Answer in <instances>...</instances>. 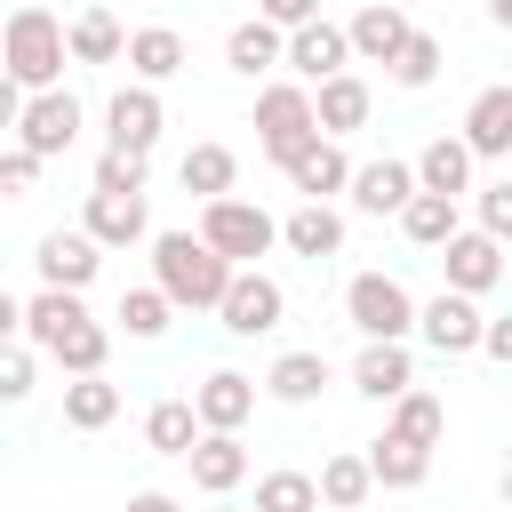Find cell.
Segmentation results:
<instances>
[{
  "mask_svg": "<svg viewBox=\"0 0 512 512\" xmlns=\"http://www.w3.org/2000/svg\"><path fill=\"white\" fill-rule=\"evenodd\" d=\"M0 72H8L24 96L64 88V16H48L40 0L8 8V16H0Z\"/></svg>",
  "mask_w": 512,
  "mask_h": 512,
  "instance_id": "obj_1",
  "label": "cell"
},
{
  "mask_svg": "<svg viewBox=\"0 0 512 512\" xmlns=\"http://www.w3.org/2000/svg\"><path fill=\"white\" fill-rule=\"evenodd\" d=\"M232 264L216 248H200V232H152V288L176 304V312H216Z\"/></svg>",
  "mask_w": 512,
  "mask_h": 512,
  "instance_id": "obj_2",
  "label": "cell"
},
{
  "mask_svg": "<svg viewBox=\"0 0 512 512\" xmlns=\"http://www.w3.org/2000/svg\"><path fill=\"white\" fill-rule=\"evenodd\" d=\"M192 232H200V248H216L232 272L280 248V216H264V208H256V200H240V192H224V200H200V224H192Z\"/></svg>",
  "mask_w": 512,
  "mask_h": 512,
  "instance_id": "obj_3",
  "label": "cell"
},
{
  "mask_svg": "<svg viewBox=\"0 0 512 512\" xmlns=\"http://www.w3.org/2000/svg\"><path fill=\"white\" fill-rule=\"evenodd\" d=\"M344 320L360 328V344H408L416 336V296L392 272H352L344 280Z\"/></svg>",
  "mask_w": 512,
  "mask_h": 512,
  "instance_id": "obj_4",
  "label": "cell"
},
{
  "mask_svg": "<svg viewBox=\"0 0 512 512\" xmlns=\"http://www.w3.org/2000/svg\"><path fill=\"white\" fill-rule=\"evenodd\" d=\"M248 128H256L264 160L280 168L296 144H312V136H320V128H312V88H296V80H264V88H256V120H248Z\"/></svg>",
  "mask_w": 512,
  "mask_h": 512,
  "instance_id": "obj_5",
  "label": "cell"
},
{
  "mask_svg": "<svg viewBox=\"0 0 512 512\" xmlns=\"http://www.w3.org/2000/svg\"><path fill=\"white\" fill-rule=\"evenodd\" d=\"M80 120H88V112H80V96H72V88H40V96H24V112H16V128H8V136L48 168V160H64V152L80 144Z\"/></svg>",
  "mask_w": 512,
  "mask_h": 512,
  "instance_id": "obj_6",
  "label": "cell"
},
{
  "mask_svg": "<svg viewBox=\"0 0 512 512\" xmlns=\"http://www.w3.org/2000/svg\"><path fill=\"white\" fill-rule=\"evenodd\" d=\"M216 320H224V336H272V328L288 320V288H280L272 272L240 264V272L224 280V296H216Z\"/></svg>",
  "mask_w": 512,
  "mask_h": 512,
  "instance_id": "obj_7",
  "label": "cell"
},
{
  "mask_svg": "<svg viewBox=\"0 0 512 512\" xmlns=\"http://www.w3.org/2000/svg\"><path fill=\"white\" fill-rule=\"evenodd\" d=\"M160 128H168V104H160V88H112L104 96V152H136V160H152V144H160Z\"/></svg>",
  "mask_w": 512,
  "mask_h": 512,
  "instance_id": "obj_8",
  "label": "cell"
},
{
  "mask_svg": "<svg viewBox=\"0 0 512 512\" xmlns=\"http://www.w3.org/2000/svg\"><path fill=\"white\" fill-rule=\"evenodd\" d=\"M280 64L296 72V88H320V80H336V72H352V48H344V24H328V16H312V24H296V32H280Z\"/></svg>",
  "mask_w": 512,
  "mask_h": 512,
  "instance_id": "obj_9",
  "label": "cell"
},
{
  "mask_svg": "<svg viewBox=\"0 0 512 512\" xmlns=\"http://www.w3.org/2000/svg\"><path fill=\"white\" fill-rule=\"evenodd\" d=\"M32 264H40V288H64V296H88V280L104 272V248L72 224H56V232H40V248H32Z\"/></svg>",
  "mask_w": 512,
  "mask_h": 512,
  "instance_id": "obj_10",
  "label": "cell"
},
{
  "mask_svg": "<svg viewBox=\"0 0 512 512\" xmlns=\"http://www.w3.org/2000/svg\"><path fill=\"white\" fill-rule=\"evenodd\" d=\"M432 256H440V272H448V296H472V304H480V296L504 280V240H488V232H448Z\"/></svg>",
  "mask_w": 512,
  "mask_h": 512,
  "instance_id": "obj_11",
  "label": "cell"
},
{
  "mask_svg": "<svg viewBox=\"0 0 512 512\" xmlns=\"http://www.w3.org/2000/svg\"><path fill=\"white\" fill-rule=\"evenodd\" d=\"M192 416H200V432H240V424L256 416V376L208 368V376L192 384Z\"/></svg>",
  "mask_w": 512,
  "mask_h": 512,
  "instance_id": "obj_12",
  "label": "cell"
},
{
  "mask_svg": "<svg viewBox=\"0 0 512 512\" xmlns=\"http://www.w3.org/2000/svg\"><path fill=\"white\" fill-rule=\"evenodd\" d=\"M368 112H376V88H368L360 72H336V80L312 88V128H320L328 144H344L352 128H368Z\"/></svg>",
  "mask_w": 512,
  "mask_h": 512,
  "instance_id": "obj_13",
  "label": "cell"
},
{
  "mask_svg": "<svg viewBox=\"0 0 512 512\" xmlns=\"http://www.w3.org/2000/svg\"><path fill=\"white\" fill-rule=\"evenodd\" d=\"M80 232L96 248H136V240H152V208H144V192H88Z\"/></svg>",
  "mask_w": 512,
  "mask_h": 512,
  "instance_id": "obj_14",
  "label": "cell"
},
{
  "mask_svg": "<svg viewBox=\"0 0 512 512\" xmlns=\"http://www.w3.org/2000/svg\"><path fill=\"white\" fill-rule=\"evenodd\" d=\"M480 320H488V312H480L472 296H448V288H440L432 304H416V336H424V344H432L440 360L472 352V344H480Z\"/></svg>",
  "mask_w": 512,
  "mask_h": 512,
  "instance_id": "obj_15",
  "label": "cell"
},
{
  "mask_svg": "<svg viewBox=\"0 0 512 512\" xmlns=\"http://www.w3.org/2000/svg\"><path fill=\"white\" fill-rule=\"evenodd\" d=\"M408 32H416V24H408L400 0H368V8L344 24V48H352V64H392V48H400Z\"/></svg>",
  "mask_w": 512,
  "mask_h": 512,
  "instance_id": "obj_16",
  "label": "cell"
},
{
  "mask_svg": "<svg viewBox=\"0 0 512 512\" xmlns=\"http://www.w3.org/2000/svg\"><path fill=\"white\" fill-rule=\"evenodd\" d=\"M184 464H192V488H200V496H232V488L248 480V448H240V432H200V440L184 448Z\"/></svg>",
  "mask_w": 512,
  "mask_h": 512,
  "instance_id": "obj_17",
  "label": "cell"
},
{
  "mask_svg": "<svg viewBox=\"0 0 512 512\" xmlns=\"http://www.w3.org/2000/svg\"><path fill=\"white\" fill-rule=\"evenodd\" d=\"M456 144L472 160H504L512 152V88H480L472 112H464V128H456Z\"/></svg>",
  "mask_w": 512,
  "mask_h": 512,
  "instance_id": "obj_18",
  "label": "cell"
},
{
  "mask_svg": "<svg viewBox=\"0 0 512 512\" xmlns=\"http://www.w3.org/2000/svg\"><path fill=\"white\" fill-rule=\"evenodd\" d=\"M280 176H288L304 200H336V192H344V176H352V160H344V144L312 136V144H296V152L280 160Z\"/></svg>",
  "mask_w": 512,
  "mask_h": 512,
  "instance_id": "obj_19",
  "label": "cell"
},
{
  "mask_svg": "<svg viewBox=\"0 0 512 512\" xmlns=\"http://www.w3.org/2000/svg\"><path fill=\"white\" fill-rule=\"evenodd\" d=\"M344 192H352L360 216H400L408 192H416V176H408V160H360V168L344 176Z\"/></svg>",
  "mask_w": 512,
  "mask_h": 512,
  "instance_id": "obj_20",
  "label": "cell"
},
{
  "mask_svg": "<svg viewBox=\"0 0 512 512\" xmlns=\"http://www.w3.org/2000/svg\"><path fill=\"white\" fill-rule=\"evenodd\" d=\"M408 384H416V360H408V344H360V360H352V392H360V400L392 408Z\"/></svg>",
  "mask_w": 512,
  "mask_h": 512,
  "instance_id": "obj_21",
  "label": "cell"
},
{
  "mask_svg": "<svg viewBox=\"0 0 512 512\" xmlns=\"http://www.w3.org/2000/svg\"><path fill=\"white\" fill-rule=\"evenodd\" d=\"M120 64L136 72V88H160V80H176V72H184V32L144 24V32H128V40H120Z\"/></svg>",
  "mask_w": 512,
  "mask_h": 512,
  "instance_id": "obj_22",
  "label": "cell"
},
{
  "mask_svg": "<svg viewBox=\"0 0 512 512\" xmlns=\"http://www.w3.org/2000/svg\"><path fill=\"white\" fill-rule=\"evenodd\" d=\"M280 248L288 256H344V216L328 200H296V216H280Z\"/></svg>",
  "mask_w": 512,
  "mask_h": 512,
  "instance_id": "obj_23",
  "label": "cell"
},
{
  "mask_svg": "<svg viewBox=\"0 0 512 512\" xmlns=\"http://www.w3.org/2000/svg\"><path fill=\"white\" fill-rule=\"evenodd\" d=\"M408 176H416V192H440V200H464L472 192V152L456 144V136H432L416 160H408Z\"/></svg>",
  "mask_w": 512,
  "mask_h": 512,
  "instance_id": "obj_24",
  "label": "cell"
},
{
  "mask_svg": "<svg viewBox=\"0 0 512 512\" xmlns=\"http://www.w3.org/2000/svg\"><path fill=\"white\" fill-rule=\"evenodd\" d=\"M80 320H96V312H88V296H64V288H40V296H24V328H16V336H24L32 352H48V344H56L64 328H80Z\"/></svg>",
  "mask_w": 512,
  "mask_h": 512,
  "instance_id": "obj_25",
  "label": "cell"
},
{
  "mask_svg": "<svg viewBox=\"0 0 512 512\" xmlns=\"http://www.w3.org/2000/svg\"><path fill=\"white\" fill-rule=\"evenodd\" d=\"M264 392H272L280 408H312V400L328 392V352H280V360L264 368Z\"/></svg>",
  "mask_w": 512,
  "mask_h": 512,
  "instance_id": "obj_26",
  "label": "cell"
},
{
  "mask_svg": "<svg viewBox=\"0 0 512 512\" xmlns=\"http://www.w3.org/2000/svg\"><path fill=\"white\" fill-rule=\"evenodd\" d=\"M120 16L112 8H80L72 24H64V64H120Z\"/></svg>",
  "mask_w": 512,
  "mask_h": 512,
  "instance_id": "obj_27",
  "label": "cell"
},
{
  "mask_svg": "<svg viewBox=\"0 0 512 512\" xmlns=\"http://www.w3.org/2000/svg\"><path fill=\"white\" fill-rule=\"evenodd\" d=\"M368 480L376 488H424V472H432V448H416V440H400V432H384V440H368Z\"/></svg>",
  "mask_w": 512,
  "mask_h": 512,
  "instance_id": "obj_28",
  "label": "cell"
},
{
  "mask_svg": "<svg viewBox=\"0 0 512 512\" xmlns=\"http://www.w3.org/2000/svg\"><path fill=\"white\" fill-rule=\"evenodd\" d=\"M176 176H184V192H200V200H224V192L240 184V152H232V144H192V152L176 160Z\"/></svg>",
  "mask_w": 512,
  "mask_h": 512,
  "instance_id": "obj_29",
  "label": "cell"
},
{
  "mask_svg": "<svg viewBox=\"0 0 512 512\" xmlns=\"http://www.w3.org/2000/svg\"><path fill=\"white\" fill-rule=\"evenodd\" d=\"M224 64H232L240 80L280 72V32H272V24H256V16H248V24H232V32H224Z\"/></svg>",
  "mask_w": 512,
  "mask_h": 512,
  "instance_id": "obj_30",
  "label": "cell"
},
{
  "mask_svg": "<svg viewBox=\"0 0 512 512\" xmlns=\"http://www.w3.org/2000/svg\"><path fill=\"white\" fill-rule=\"evenodd\" d=\"M120 416V384H104V376H64V424L72 432H104Z\"/></svg>",
  "mask_w": 512,
  "mask_h": 512,
  "instance_id": "obj_31",
  "label": "cell"
},
{
  "mask_svg": "<svg viewBox=\"0 0 512 512\" xmlns=\"http://www.w3.org/2000/svg\"><path fill=\"white\" fill-rule=\"evenodd\" d=\"M312 496H320L328 512H360V504L376 496V480H368V464H360V456L344 448V456H328V464H320V480H312Z\"/></svg>",
  "mask_w": 512,
  "mask_h": 512,
  "instance_id": "obj_32",
  "label": "cell"
},
{
  "mask_svg": "<svg viewBox=\"0 0 512 512\" xmlns=\"http://www.w3.org/2000/svg\"><path fill=\"white\" fill-rule=\"evenodd\" d=\"M104 352H112V328H104V320H80V328H64V336L48 344V360H56L64 376H104Z\"/></svg>",
  "mask_w": 512,
  "mask_h": 512,
  "instance_id": "obj_33",
  "label": "cell"
},
{
  "mask_svg": "<svg viewBox=\"0 0 512 512\" xmlns=\"http://www.w3.org/2000/svg\"><path fill=\"white\" fill-rule=\"evenodd\" d=\"M192 440H200L192 400H152V408H144V448H152V456H184Z\"/></svg>",
  "mask_w": 512,
  "mask_h": 512,
  "instance_id": "obj_34",
  "label": "cell"
},
{
  "mask_svg": "<svg viewBox=\"0 0 512 512\" xmlns=\"http://www.w3.org/2000/svg\"><path fill=\"white\" fill-rule=\"evenodd\" d=\"M384 432H400V440H416V448H440V432H448V408L424 392V384H408L400 400H392V424Z\"/></svg>",
  "mask_w": 512,
  "mask_h": 512,
  "instance_id": "obj_35",
  "label": "cell"
},
{
  "mask_svg": "<svg viewBox=\"0 0 512 512\" xmlns=\"http://www.w3.org/2000/svg\"><path fill=\"white\" fill-rule=\"evenodd\" d=\"M400 232H408L416 248H440L448 232H464V216H456V200H440V192H408V208H400Z\"/></svg>",
  "mask_w": 512,
  "mask_h": 512,
  "instance_id": "obj_36",
  "label": "cell"
},
{
  "mask_svg": "<svg viewBox=\"0 0 512 512\" xmlns=\"http://www.w3.org/2000/svg\"><path fill=\"white\" fill-rule=\"evenodd\" d=\"M440 64H448V48H440L432 32H408V40L392 48V64H384V72H392V88H432V80H440Z\"/></svg>",
  "mask_w": 512,
  "mask_h": 512,
  "instance_id": "obj_37",
  "label": "cell"
},
{
  "mask_svg": "<svg viewBox=\"0 0 512 512\" xmlns=\"http://www.w3.org/2000/svg\"><path fill=\"white\" fill-rule=\"evenodd\" d=\"M136 344H152V336H168V320H176V304L160 296V288H120V312H112Z\"/></svg>",
  "mask_w": 512,
  "mask_h": 512,
  "instance_id": "obj_38",
  "label": "cell"
},
{
  "mask_svg": "<svg viewBox=\"0 0 512 512\" xmlns=\"http://www.w3.org/2000/svg\"><path fill=\"white\" fill-rule=\"evenodd\" d=\"M248 512H320V496H312V472H296V464L264 472V480H256V504H248Z\"/></svg>",
  "mask_w": 512,
  "mask_h": 512,
  "instance_id": "obj_39",
  "label": "cell"
},
{
  "mask_svg": "<svg viewBox=\"0 0 512 512\" xmlns=\"http://www.w3.org/2000/svg\"><path fill=\"white\" fill-rule=\"evenodd\" d=\"M32 384H40V352L16 336V344H0V408H16V400H32Z\"/></svg>",
  "mask_w": 512,
  "mask_h": 512,
  "instance_id": "obj_40",
  "label": "cell"
},
{
  "mask_svg": "<svg viewBox=\"0 0 512 512\" xmlns=\"http://www.w3.org/2000/svg\"><path fill=\"white\" fill-rule=\"evenodd\" d=\"M472 208H480V224H472V232L504 240V232H512V176H488V184H472Z\"/></svg>",
  "mask_w": 512,
  "mask_h": 512,
  "instance_id": "obj_41",
  "label": "cell"
},
{
  "mask_svg": "<svg viewBox=\"0 0 512 512\" xmlns=\"http://www.w3.org/2000/svg\"><path fill=\"white\" fill-rule=\"evenodd\" d=\"M144 168L152 160H136V152H96V184L88 192H144Z\"/></svg>",
  "mask_w": 512,
  "mask_h": 512,
  "instance_id": "obj_42",
  "label": "cell"
},
{
  "mask_svg": "<svg viewBox=\"0 0 512 512\" xmlns=\"http://www.w3.org/2000/svg\"><path fill=\"white\" fill-rule=\"evenodd\" d=\"M32 184H40V160H32L24 144H8V152H0V200H24Z\"/></svg>",
  "mask_w": 512,
  "mask_h": 512,
  "instance_id": "obj_43",
  "label": "cell"
},
{
  "mask_svg": "<svg viewBox=\"0 0 512 512\" xmlns=\"http://www.w3.org/2000/svg\"><path fill=\"white\" fill-rule=\"evenodd\" d=\"M312 16H320V0H256V24H272V32H296Z\"/></svg>",
  "mask_w": 512,
  "mask_h": 512,
  "instance_id": "obj_44",
  "label": "cell"
},
{
  "mask_svg": "<svg viewBox=\"0 0 512 512\" xmlns=\"http://www.w3.org/2000/svg\"><path fill=\"white\" fill-rule=\"evenodd\" d=\"M472 352H488V360H512V320H480V344Z\"/></svg>",
  "mask_w": 512,
  "mask_h": 512,
  "instance_id": "obj_45",
  "label": "cell"
},
{
  "mask_svg": "<svg viewBox=\"0 0 512 512\" xmlns=\"http://www.w3.org/2000/svg\"><path fill=\"white\" fill-rule=\"evenodd\" d=\"M16 112H24V88H16V80H8V72H0V136H8V128H16Z\"/></svg>",
  "mask_w": 512,
  "mask_h": 512,
  "instance_id": "obj_46",
  "label": "cell"
},
{
  "mask_svg": "<svg viewBox=\"0 0 512 512\" xmlns=\"http://www.w3.org/2000/svg\"><path fill=\"white\" fill-rule=\"evenodd\" d=\"M16 328H24V296L0 288V344H16Z\"/></svg>",
  "mask_w": 512,
  "mask_h": 512,
  "instance_id": "obj_47",
  "label": "cell"
},
{
  "mask_svg": "<svg viewBox=\"0 0 512 512\" xmlns=\"http://www.w3.org/2000/svg\"><path fill=\"white\" fill-rule=\"evenodd\" d=\"M128 512H184V504H176L168 488H136V496H128Z\"/></svg>",
  "mask_w": 512,
  "mask_h": 512,
  "instance_id": "obj_48",
  "label": "cell"
},
{
  "mask_svg": "<svg viewBox=\"0 0 512 512\" xmlns=\"http://www.w3.org/2000/svg\"><path fill=\"white\" fill-rule=\"evenodd\" d=\"M488 16H496V24H512V0H488Z\"/></svg>",
  "mask_w": 512,
  "mask_h": 512,
  "instance_id": "obj_49",
  "label": "cell"
},
{
  "mask_svg": "<svg viewBox=\"0 0 512 512\" xmlns=\"http://www.w3.org/2000/svg\"><path fill=\"white\" fill-rule=\"evenodd\" d=\"M208 512H248V504H232V496H216V504H208Z\"/></svg>",
  "mask_w": 512,
  "mask_h": 512,
  "instance_id": "obj_50",
  "label": "cell"
},
{
  "mask_svg": "<svg viewBox=\"0 0 512 512\" xmlns=\"http://www.w3.org/2000/svg\"><path fill=\"white\" fill-rule=\"evenodd\" d=\"M320 512H328V504H320Z\"/></svg>",
  "mask_w": 512,
  "mask_h": 512,
  "instance_id": "obj_51",
  "label": "cell"
}]
</instances>
